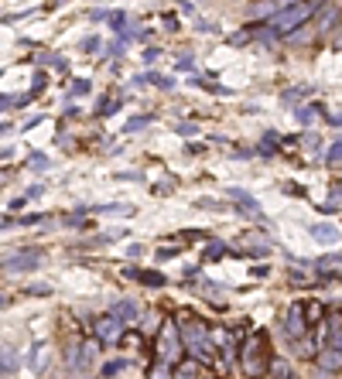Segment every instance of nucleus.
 <instances>
[{"label": "nucleus", "instance_id": "obj_46", "mask_svg": "<svg viewBox=\"0 0 342 379\" xmlns=\"http://www.w3.org/2000/svg\"><path fill=\"white\" fill-rule=\"evenodd\" d=\"M339 3H342V0H339Z\"/></svg>", "mask_w": 342, "mask_h": 379}, {"label": "nucleus", "instance_id": "obj_36", "mask_svg": "<svg viewBox=\"0 0 342 379\" xmlns=\"http://www.w3.org/2000/svg\"><path fill=\"white\" fill-rule=\"evenodd\" d=\"M24 294H38V297H44V294H51V287H44V284H31Z\"/></svg>", "mask_w": 342, "mask_h": 379}, {"label": "nucleus", "instance_id": "obj_47", "mask_svg": "<svg viewBox=\"0 0 342 379\" xmlns=\"http://www.w3.org/2000/svg\"><path fill=\"white\" fill-rule=\"evenodd\" d=\"M215 379H219V376H215Z\"/></svg>", "mask_w": 342, "mask_h": 379}, {"label": "nucleus", "instance_id": "obj_11", "mask_svg": "<svg viewBox=\"0 0 342 379\" xmlns=\"http://www.w3.org/2000/svg\"><path fill=\"white\" fill-rule=\"evenodd\" d=\"M318 366L325 369V373H342V348L336 345H329V348H318Z\"/></svg>", "mask_w": 342, "mask_h": 379}, {"label": "nucleus", "instance_id": "obj_42", "mask_svg": "<svg viewBox=\"0 0 342 379\" xmlns=\"http://www.w3.org/2000/svg\"><path fill=\"white\" fill-rule=\"evenodd\" d=\"M7 106H14V103H10V96H0V110H7Z\"/></svg>", "mask_w": 342, "mask_h": 379}, {"label": "nucleus", "instance_id": "obj_7", "mask_svg": "<svg viewBox=\"0 0 342 379\" xmlns=\"http://www.w3.org/2000/svg\"><path fill=\"white\" fill-rule=\"evenodd\" d=\"M284 335L291 338V342H298V338L308 335V321H304L301 301H295V304L288 308V314H284Z\"/></svg>", "mask_w": 342, "mask_h": 379}, {"label": "nucleus", "instance_id": "obj_14", "mask_svg": "<svg viewBox=\"0 0 342 379\" xmlns=\"http://www.w3.org/2000/svg\"><path fill=\"white\" fill-rule=\"evenodd\" d=\"M171 379H202V366H199L195 359H181V362L174 366V376Z\"/></svg>", "mask_w": 342, "mask_h": 379}, {"label": "nucleus", "instance_id": "obj_8", "mask_svg": "<svg viewBox=\"0 0 342 379\" xmlns=\"http://www.w3.org/2000/svg\"><path fill=\"white\" fill-rule=\"evenodd\" d=\"M124 277L144 284V287H165V284H168L165 273H158V270H140V267H124Z\"/></svg>", "mask_w": 342, "mask_h": 379}, {"label": "nucleus", "instance_id": "obj_20", "mask_svg": "<svg viewBox=\"0 0 342 379\" xmlns=\"http://www.w3.org/2000/svg\"><path fill=\"white\" fill-rule=\"evenodd\" d=\"M247 243H250L254 256H267L270 253V239H263V236H247Z\"/></svg>", "mask_w": 342, "mask_h": 379}, {"label": "nucleus", "instance_id": "obj_12", "mask_svg": "<svg viewBox=\"0 0 342 379\" xmlns=\"http://www.w3.org/2000/svg\"><path fill=\"white\" fill-rule=\"evenodd\" d=\"M267 373H270V379H295V369H291V362L288 359H267Z\"/></svg>", "mask_w": 342, "mask_h": 379}, {"label": "nucleus", "instance_id": "obj_25", "mask_svg": "<svg viewBox=\"0 0 342 379\" xmlns=\"http://www.w3.org/2000/svg\"><path fill=\"white\" fill-rule=\"evenodd\" d=\"M254 35H256V28H243V31L229 35V44H247V42H254Z\"/></svg>", "mask_w": 342, "mask_h": 379}, {"label": "nucleus", "instance_id": "obj_27", "mask_svg": "<svg viewBox=\"0 0 342 379\" xmlns=\"http://www.w3.org/2000/svg\"><path fill=\"white\" fill-rule=\"evenodd\" d=\"M325 161H329V165H339V161H342V140H336V144L329 147V154H325Z\"/></svg>", "mask_w": 342, "mask_h": 379}, {"label": "nucleus", "instance_id": "obj_24", "mask_svg": "<svg viewBox=\"0 0 342 379\" xmlns=\"http://www.w3.org/2000/svg\"><path fill=\"white\" fill-rule=\"evenodd\" d=\"M106 21H110V28H113L117 35H124V21H127V14H124V10H113V14H106Z\"/></svg>", "mask_w": 342, "mask_h": 379}, {"label": "nucleus", "instance_id": "obj_6", "mask_svg": "<svg viewBox=\"0 0 342 379\" xmlns=\"http://www.w3.org/2000/svg\"><path fill=\"white\" fill-rule=\"evenodd\" d=\"M44 260L42 250H24L17 253V256H10V260H0V273H31V270H38Z\"/></svg>", "mask_w": 342, "mask_h": 379}, {"label": "nucleus", "instance_id": "obj_9", "mask_svg": "<svg viewBox=\"0 0 342 379\" xmlns=\"http://www.w3.org/2000/svg\"><path fill=\"white\" fill-rule=\"evenodd\" d=\"M110 314H117L124 325H133V321H140V318H144V308H140L137 301H127V297H124V301H117V304L110 308Z\"/></svg>", "mask_w": 342, "mask_h": 379}, {"label": "nucleus", "instance_id": "obj_19", "mask_svg": "<svg viewBox=\"0 0 342 379\" xmlns=\"http://www.w3.org/2000/svg\"><path fill=\"white\" fill-rule=\"evenodd\" d=\"M222 256H226V243L209 239V243H206V250H202V260H222Z\"/></svg>", "mask_w": 342, "mask_h": 379}, {"label": "nucleus", "instance_id": "obj_28", "mask_svg": "<svg viewBox=\"0 0 342 379\" xmlns=\"http://www.w3.org/2000/svg\"><path fill=\"white\" fill-rule=\"evenodd\" d=\"M28 165L35 171H44L48 168V158H44V154H28Z\"/></svg>", "mask_w": 342, "mask_h": 379}, {"label": "nucleus", "instance_id": "obj_3", "mask_svg": "<svg viewBox=\"0 0 342 379\" xmlns=\"http://www.w3.org/2000/svg\"><path fill=\"white\" fill-rule=\"evenodd\" d=\"M181 352H185V345H181V335H178V321H174V314H165V321H161V328L154 335V355L161 362L178 366L181 362Z\"/></svg>", "mask_w": 342, "mask_h": 379}, {"label": "nucleus", "instance_id": "obj_22", "mask_svg": "<svg viewBox=\"0 0 342 379\" xmlns=\"http://www.w3.org/2000/svg\"><path fill=\"white\" fill-rule=\"evenodd\" d=\"M117 110H120V99H99V106H96L99 117H113Z\"/></svg>", "mask_w": 342, "mask_h": 379}, {"label": "nucleus", "instance_id": "obj_39", "mask_svg": "<svg viewBox=\"0 0 342 379\" xmlns=\"http://www.w3.org/2000/svg\"><path fill=\"white\" fill-rule=\"evenodd\" d=\"M154 195H171V181H161V185H154Z\"/></svg>", "mask_w": 342, "mask_h": 379}, {"label": "nucleus", "instance_id": "obj_10", "mask_svg": "<svg viewBox=\"0 0 342 379\" xmlns=\"http://www.w3.org/2000/svg\"><path fill=\"white\" fill-rule=\"evenodd\" d=\"M301 311H304V321H308V328H315V325H322L325 321V301H318V297H308V301H301Z\"/></svg>", "mask_w": 342, "mask_h": 379}, {"label": "nucleus", "instance_id": "obj_13", "mask_svg": "<svg viewBox=\"0 0 342 379\" xmlns=\"http://www.w3.org/2000/svg\"><path fill=\"white\" fill-rule=\"evenodd\" d=\"M28 366H31L35 373H44V366H48V342H35V348H31V355H28Z\"/></svg>", "mask_w": 342, "mask_h": 379}, {"label": "nucleus", "instance_id": "obj_26", "mask_svg": "<svg viewBox=\"0 0 342 379\" xmlns=\"http://www.w3.org/2000/svg\"><path fill=\"white\" fill-rule=\"evenodd\" d=\"M89 92H92V83H89V79H76V83H72V96H89Z\"/></svg>", "mask_w": 342, "mask_h": 379}, {"label": "nucleus", "instance_id": "obj_34", "mask_svg": "<svg viewBox=\"0 0 342 379\" xmlns=\"http://www.w3.org/2000/svg\"><path fill=\"white\" fill-rule=\"evenodd\" d=\"M158 55H161L158 48H144V55H140V58H144L147 65H154V62H158Z\"/></svg>", "mask_w": 342, "mask_h": 379}, {"label": "nucleus", "instance_id": "obj_44", "mask_svg": "<svg viewBox=\"0 0 342 379\" xmlns=\"http://www.w3.org/2000/svg\"><path fill=\"white\" fill-rule=\"evenodd\" d=\"M0 308H7V297H3V294H0Z\"/></svg>", "mask_w": 342, "mask_h": 379}, {"label": "nucleus", "instance_id": "obj_29", "mask_svg": "<svg viewBox=\"0 0 342 379\" xmlns=\"http://www.w3.org/2000/svg\"><path fill=\"white\" fill-rule=\"evenodd\" d=\"M178 253H181V246H161V250H158V260L165 263V260H174Z\"/></svg>", "mask_w": 342, "mask_h": 379}, {"label": "nucleus", "instance_id": "obj_23", "mask_svg": "<svg viewBox=\"0 0 342 379\" xmlns=\"http://www.w3.org/2000/svg\"><path fill=\"white\" fill-rule=\"evenodd\" d=\"M124 369H127V359H113V362H106V366H103V379L117 376V373H124Z\"/></svg>", "mask_w": 342, "mask_h": 379}, {"label": "nucleus", "instance_id": "obj_31", "mask_svg": "<svg viewBox=\"0 0 342 379\" xmlns=\"http://www.w3.org/2000/svg\"><path fill=\"white\" fill-rule=\"evenodd\" d=\"M96 212H103V215H127L130 205H103V209H96Z\"/></svg>", "mask_w": 342, "mask_h": 379}, {"label": "nucleus", "instance_id": "obj_18", "mask_svg": "<svg viewBox=\"0 0 342 379\" xmlns=\"http://www.w3.org/2000/svg\"><path fill=\"white\" fill-rule=\"evenodd\" d=\"M311 236L322 239V243H336L339 239V229L336 226H311Z\"/></svg>", "mask_w": 342, "mask_h": 379}, {"label": "nucleus", "instance_id": "obj_30", "mask_svg": "<svg viewBox=\"0 0 342 379\" xmlns=\"http://www.w3.org/2000/svg\"><path fill=\"white\" fill-rule=\"evenodd\" d=\"M42 219H44V215H38V212H31V215H21V219H14V222H17V226H38Z\"/></svg>", "mask_w": 342, "mask_h": 379}, {"label": "nucleus", "instance_id": "obj_45", "mask_svg": "<svg viewBox=\"0 0 342 379\" xmlns=\"http://www.w3.org/2000/svg\"><path fill=\"white\" fill-rule=\"evenodd\" d=\"M0 379H10V376H3V373H0Z\"/></svg>", "mask_w": 342, "mask_h": 379}, {"label": "nucleus", "instance_id": "obj_32", "mask_svg": "<svg viewBox=\"0 0 342 379\" xmlns=\"http://www.w3.org/2000/svg\"><path fill=\"white\" fill-rule=\"evenodd\" d=\"M44 85H48V76H44V72H38V76H35V89H31V92H28V96H31V99H35V96H38V92H42Z\"/></svg>", "mask_w": 342, "mask_h": 379}, {"label": "nucleus", "instance_id": "obj_1", "mask_svg": "<svg viewBox=\"0 0 342 379\" xmlns=\"http://www.w3.org/2000/svg\"><path fill=\"white\" fill-rule=\"evenodd\" d=\"M174 321H178V335H181L185 352H188L199 366L215 369V362H219V345L213 342V328H209L199 314H192L188 308H185V311H178V314H174Z\"/></svg>", "mask_w": 342, "mask_h": 379}, {"label": "nucleus", "instance_id": "obj_40", "mask_svg": "<svg viewBox=\"0 0 342 379\" xmlns=\"http://www.w3.org/2000/svg\"><path fill=\"white\" fill-rule=\"evenodd\" d=\"M99 48V38H86L83 42V51H96Z\"/></svg>", "mask_w": 342, "mask_h": 379}, {"label": "nucleus", "instance_id": "obj_43", "mask_svg": "<svg viewBox=\"0 0 342 379\" xmlns=\"http://www.w3.org/2000/svg\"><path fill=\"white\" fill-rule=\"evenodd\" d=\"M62 3H69V0H51V7H62Z\"/></svg>", "mask_w": 342, "mask_h": 379}, {"label": "nucleus", "instance_id": "obj_21", "mask_svg": "<svg viewBox=\"0 0 342 379\" xmlns=\"http://www.w3.org/2000/svg\"><path fill=\"white\" fill-rule=\"evenodd\" d=\"M318 110H322V106H301V110L295 113V117H298V124H301V126H308V124H315Z\"/></svg>", "mask_w": 342, "mask_h": 379}, {"label": "nucleus", "instance_id": "obj_17", "mask_svg": "<svg viewBox=\"0 0 342 379\" xmlns=\"http://www.w3.org/2000/svg\"><path fill=\"white\" fill-rule=\"evenodd\" d=\"M229 199H236V202H240V209H250L256 219H260V205H256L254 195H247V192H240V188H229Z\"/></svg>", "mask_w": 342, "mask_h": 379}, {"label": "nucleus", "instance_id": "obj_41", "mask_svg": "<svg viewBox=\"0 0 342 379\" xmlns=\"http://www.w3.org/2000/svg\"><path fill=\"white\" fill-rule=\"evenodd\" d=\"M127 256L130 260H140V256H144V246H127Z\"/></svg>", "mask_w": 342, "mask_h": 379}, {"label": "nucleus", "instance_id": "obj_33", "mask_svg": "<svg viewBox=\"0 0 342 379\" xmlns=\"http://www.w3.org/2000/svg\"><path fill=\"white\" fill-rule=\"evenodd\" d=\"M147 124H151V117H133V120L127 124V133H133V130H144Z\"/></svg>", "mask_w": 342, "mask_h": 379}, {"label": "nucleus", "instance_id": "obj_38", "mask_svg": "<svg viewBox=\"0 0 342 379\" xmlns=\"http://www.w3.org/2000/svg\"><path fill=\"white\" fill-rule=\"evenodd\" d=\"M178 133H181V137H199V130H195V126H188V124L178 126Z\"/></svg>", "mask_w": 342, "mask_h": 379}, {"label": "nucleus", "instance_id": "obj_2", "mask_svg": "<svg viewBox=\"0 0 342 379\" xmlns=\"http://www.w3.org/2000/svg\"><path fill=\"white\" fill-rule=\"evenodd\" d=\"M318 10V0H304V3H288L281 7L270 21H267V31L270 35H291L295 28H304L311 21V14Z\"/></svg>", "mask_w": 342, "mask_h": 379}, {"label": "nucleus", "instance_id": "obj_16", "mask_svg": "<svg viewBox=\"0 0 342 379\" xmlns=\"http://www.w3.org/2000/svg\"><path fill=\"white\" fill-rule=\"evenodd\" d=\"M0 373H3V376H14V373H17V355H14L7 345H0Z\"/></svg>", "mask_w": 342, "mask_h": 379}, {"label": "nucleus", "instance_id": "obj_37", "mask_svg": "<svg viewBox=\"0 0 342 379\" xmlns=\"http://www.w3.org/2000/svg\"><path fill=\"white\" fill-rule=\"evenodd\" d=\"M192 65H195V58H188V55H181V58H178V69H181V72H188Z\"/></svg>", "mask_w": 342, "mask_h": 379}, {"label": "nucleus", "instance_id": "obj_4", "mask_svg": "<svg viewBox=\"0 0 342 379\" xmlns=\"http://www.w3.org/2000/svg\"><path fill=\"white\" fill-rule=\"evenodd\" d=\"M263 348H267V335H263V332H250V335L240 342V362H243V373L250 379H260L263 369H267Z\"/></svg>", "mask_w": 342, "mask_h": 379}, {"label": "nucleus", "instance_id": "obj_15", "mask_svg": "<svg viewBox=\"0 0 342 379\" xmlns=\"http://www.w3.org/2000/svg\"><path fill=\"white\" fill-rule=\"evenodd\" d=\"M174 376V366L171 362H161V359H154L147 369H144V379H171Z\"/></svg>", "mask_w": 342, "mask_h": 379}, {"label": "nucleus", "instance_id": "obj_5", "mask_svg": "<svg viewBox=\"0 0 342 379\" xmlns=\"http://www.w3.org/2000/svg\"><path fill=\"white\" fill-rule=\"evenodd\" d=\"M124 332H127V325L117 314H110V311L92 321V338H99V345H120Z\"/></svg>", "mask_w": 342, "mask_h": 379}, {"label": "nucleus", "instance_id": "obj_35", "mask_svg": "<svg viewBox=\"0 0 342 379\" xmlns=\"http://www.w3.org/2000/svg\"><path fill=\"white\" fill-rule=\"evenodd\" d=\"M161 24H165V31H178V17H174V14H165Z\"/></svg>", "mask_w": 342, "mask_h": 379}]
</instances>
